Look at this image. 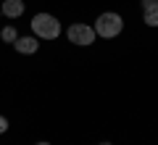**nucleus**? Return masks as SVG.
<instances>
[{
	"label": "nucleus",
	"instance_id": "9d476101",
	"mask_svg": "<svg viewBox=\"0 0 158 145\" xmlns=\"http://www.w3.org/2000/svg\"><path fill=\"white\" fill-rule=\"evenodd\" d=\"M37 145H50V143H37Z\"/></svg>",
	"mask_w": 158,
	"mask_h": 145
},
{
	"label": "nucleus",
	"instance_id": "9b49d317",
	"mask_svg": "<svg viewBox=\"0 0 158 145\" xmlns=\"http://www.w3.org/2000/svg\"><path fill=\"white\" fill-rule=\"evenodd\" d=\"M100 145H111V143H100Z\"/></svg>",
	"mask_w": 158,
	"mask_h": 145
},
{
	"label": "nucleus",
	"instance_id": "1a4fd4ad",
	"mask_svg": "<svg viewBox=\"0 0 158 145\" xmlns=\"http://www.w3.org/2000/svg\"><path fill=\"white\" fill-rule=\"evenodd\" d=\"M6 129H8V119H6V116H0V134L6 132Z\"/></svg>",
	"mask_w": 158,
	"mask_h": 145
},
{
	"label": "nucleus",
	"instance_id": "f8f14e48",
	"mask_svg": "<svg viewBox=\"0 0 158 145\" xmlns=\"http://www.w3.org/2000/svg\"><path fill=\"white\" fill-rule=\"evenodd\" d=\"M0 16H3V11H0Z\"/></svg>",
	"mask_w": 158,
	"mask_h": 145
},
{
	"label": "nucleus",
	"instance_id": "f257e3e1",
	"mask_svg": "<svg viewBox=\"0 0 158 145\" xmlns=\"http://www.w3.org/2000/svg\"><path fill=\"white\" fill-rule=\"evenodd\" d=\"M29 24H32V32L37 40H56L61 34V21L50 13H37Z\"/></svg>",
	"mask_w": 158,
	"mask_h": 145
},
{
	"label": "nucleus",
	"instance_id": "0eeeda50",
	"mask_svg": "<svg viewBox=\"0 0 158 145\" xmlns=\"http://www.w3.org/2000/svg\"><path fill=\"white\" fill-rule=\"evenodd\" d=\"M16 37H19V34H16L13 27H6L3 32H0V40H3V42H16Z\"/></svg>",
	"mask_w": 158,
	"mask_h": 145
},
{
	"label": "nucleus",
	"instance_id": "39448f33",
	"mask_svg": "<svg viewBox=\"0 0 158 145\" xmlns=\"http://www.w3.org/2000/svg\"><path fill=\"white\" fill-rule=\"evenodd\" d=\"M0 11L6 13L8 19H19L24 13V0H6V3L0 6Z\"/></svg>",
	"mask_w": 158,
	"mask_h": 145
},
{
	"label": "nucleus",
	"instance_id": "f03ea898",
	"mask_svg": "<svg viewBox=\"0 0 158 145\" xmlns=\"http://www.w3.org/2000/svg\"><path fill=\"white\" fill-rule=\"evenodd\" d=\"M92 29H95V34H100V37H106V40L118 37L121 29H124V19L118 16V13H111V11H108V13H100Z\"/></svg>",
	"mask_w": 158,
	"mask_h": 145
},
{
	"label": "nucleus",
	"instance_id": "6e6552de",
	"mask_svg": "<svg viewBox=\"0 0 158 145\" xmlns=\"http://www.w3.org/2000/svg\"><path fill=\"white\" fill-rule=\"evenodd\" d=\"M158 6V0H142V11H148V8Z\"/></svg>",
	"mask_w": 158,
	"mask_h": 145
},
{
	"label": "nucleus",
	"instance_id": "20e7f679",
	"mask_svg": "<svg viewBox=\"0 0 158 145\" xmlns=\"http://www.w3.org/2000/svg\"><path fill=\"white\" fill-rule=\"evenodd\" d=\"M13 48H16L19 53H24V56H32V53H37V48H40V40L34 37H16V42H13Z\"/></svg>",
	"mask_w": 158,
	"mask_h": 145
},
{
	"label": "nucleus",
	"instance_id": "423d86ee",
	"mask_svg": "<svg viewBox=\"0 0 158 145\" xmlns=\"http://www.w3.org/2000/svg\"><path fill=\"white\" fill-rule=\"evenodd\" d=\"M145 24L148 27H158V6H153V8L145 11Z\"/></svg>",
	"mask_w": 158,
	"mask_h": 145
},
{
	"label": "nucleus",
	"instance_id": "7ed1b4c3",
	"mask_svg": "<svg viewBox=\"0 0 158 145\" xmlns=\"http://www.w3.org/2000/svg\"><path fill=\"white\" fill-rule=\"evenodd\" d=\"M69 42L79 45V48H85V45H92L95 42V29L90 27V24H71L66 32Z\"/></svg>",
	"mask_w": 158,
	"mask_h": 145
}]
</instances>
